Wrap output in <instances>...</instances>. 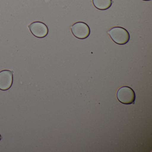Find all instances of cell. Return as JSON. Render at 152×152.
Returning <instances> with one entry per match:
<instances>
[{
  "label": "cell",
  "mask_w": 152,
  "mask_h": 152,
  "mask_svg": "<svg viewBox=\"0 0 152 152\" xmlns=\"http://www.w3.org/2000/svg\"><path fill=\"white\" fill-rule=\"evenodd\" d=\"M114 42L119 45L127 44L130 40L129 32L123 27H115L107 32Z\"/></svg>",
  "instance_id": "6da1fadb"
},
{
  "label": "cell",
  "mask_w": 152,
  "mask_h": 152,
  "mask_svg": "<svg viewBox=\"0 0 152 152\" xmlns=\"http://www.w3.org/2000/svg\"><path fill=\"white\" fill-rule=\"evenodd\" d=\"M1 134H0V141H1Z\"/></svg>",
  "instance_id": "52a82bcc"
},
{
  "label": "cell",
  "mask_w": 152,
  "mask_h": 152,
  "mask_svg": "<svg viewBox=\"0 0 152 152\" xmlns=\"http://www.w3.org/2000/svg\"><path fill=\"white\" fill-rule=\"evenodd\" d=\"M94 7L101 10L108 9L113 4L112 0H92Z\"/></svg>",
  "instance_id": "8992f818"
},
{
  "label": "cell",
  "mask_w": 152,
  "mask_h": 152,
  "mask_svg": "<svg viewBox=\"0 0 152 152\" xmlns=\"http://www.w3.org/2000/svg\"><path fill=\"white\" fill-rule=\"evenodd\" d=\"M116 96L118 101L122 104L126 105L135 104L136 94L130 87L124 86L119 88Z\"/></svg>",
  "instance_id": "7a4b0ae2"
},
{
  "label": "cell",
  "mask_w": 152,
  "mask_h": 152,
  "mask_svg": "<svg viewBox=\"0 0 152 152\" xmlns=\"http://www.w3.org/2000/svg\"><path fill=\"white\" fill-rule=\"evenodd\" d=\"M13 72L10 70L0 72V90L7 91L9 89L13 83Z\"/></svg>",
  "instance_id": "5b68a950"
},
{
  "label": "cell",
  "mask_w": 152,
  "mask_h": 152,
  "mask_svg": "<svg viewBox=\"0 0 152 152\" xmlns=\"http://www.w3.org/2000/svg\"><path fill=\"white\" fill-rule=\"evenodd\" d=\"M28 27L31 33L37 38H44L48 33V26L42 22H34L31 23Z\"/></svg>",
  "instance_id": "277c9868"
},
{
  "label": "cell",
  "mask_w": 152,
  "mask_h": 152,
  "mask_svg": "<svg viewBox=\"0 0 152 152\" xmlns=\"http://www.w3.org/2000/svg\"><path fill=\"white\" fill-rule=\"evenodd\" d=\"M73 34L80 39H84L89 37L90 29L88 26L83 22H77L71 27Z\"/></svg>",
  "instance_id": "3957f363"
},
{
  "label": "cell",
  "mask_w": 152,
  "mask_h": 152,
  "mask_svg": "<svg viewBox=\"0 0 152 152\" xmlns=\"http://www.w3.org/2000/svg\"><path fill=\"white\" fill-rule=\"evenodd\" d=\"M143 1H151V0H143Z\"/></svg>",
  "instance_id": "ba28073f"
}]
</instances>
